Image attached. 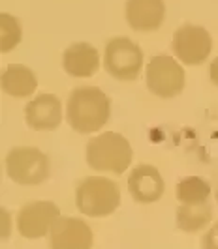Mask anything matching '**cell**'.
Here are the masks:
<instances>
[{"mask_svg":"<svg viewBox=\"0 0 218 249\" xmlns=\"http://www.w3.org/2000/svg\"><path fill=\"white\" fill-rule=\"evenodd\" d=\"M62 66L66 73L72 77H92L100 68V54L96 47H92L90 43H85V41L72 43L64 51Z\"/></svg>","mask_w":218,"mask_h":249,"instance_id":"4fadbf2b","label":"cell"},{"mask_svg":"<svg viewBox=\"0 0 218 249\" xmlns=\"http://www.w3.org/2000/svg\"><path fill=\"white\" fill-rule=\"evenodd\" d=\"M105 70L119 81H134L143 68V51L128 37H113L105 45Z\"/></svg>","mask_w":218,"mask_h":249,"instance_id":"8992f818","label":"cell"},{"mask_svg":"<svg viewBox=\"0 0 218 249\" xmlns=\"http://www.w3.org/2000/svg\"><path fill=\"white\" fill-rule=\"evenodd\" d=\"M209 77H211V81L218 87V56L211 62V68H209Z\"/></svg>","mask_w":218,"mask_h":249,"instance_id":"d6986e66","label":"cell"},{"mask_svg":"<svg viewBox=\"0 0 218 249\" xmlns=\"http://www.w3.org/2000/svg\"><path fill=\"white\" fill-rule=\"evenodd\" d=\"M6 173L19 186H38L49 178V158L34 146H15L6 156Z\"/></svg>","mask_w":218,"mask_h":249,"instance_id":"277c9868","label":"cell"},{"mask_svg":"<svg viewBox=\"0 0 218 249\" xmlns=\"http://www.w3.org/2000/svg\"><path fill=\"white\" fill-rule=\"evenodd\" d=\"M201 249H218V221L211 225V229L201 236Z\"/></svg>","mask_w":218,"mask_h":249,"instance_id":"ac0fdd59","label":"cell"},{"mask_svg":"<svg viewBox=\"0 0 218 249\" xmlns=\"http://www.w3.org/2000/svg\"><path fill=\"white\" fill-rule=\"evenodd\" d=\"M166 17L164 0H128L126 21L134 30L151 32L160 28Z\"/></svg>","mask_w":218,"mask_h":249,"instance_id":"7c38bea8","label":"cell"},{"mask_svg":"<svg viewBox=\"0 0 218 249\" xmlns=\"http://www.w3.org/2000/svg\"><path fill=\"white\" fill-rule=\"evenodd\" d=\"M19 41H21L19 21L12 15H8V13H2L0 15V51L10 53L19 45Z\"/></svg>","mask_w":218,"mask_h":249,"instance_id":"e0dca14e","label":"cell"},{"mask_svg":"<svg viewBox=\"0 0 218 249\" xmlns=\"http://www.w3.org/2000/svg\"><path fill=\"white\" fill-rule=\"evenodd\" d=\"M0 85L8 96L30 98L36 92L38 79L30 68H26L23 64H10L0 77Z\"/></svg>","mask_w":218,"mask_h":249,"instance_id":"5bb4252c","label":"cell"},{"mask_svg":"<svg viewBox=\"0 0 218 249\" xmlns=\"http://www.w3.org/2000/svg\"><path fill=\"white\" fill-rule=\"evenodd\" d=\"M213 219V204H180L175 212V223L182 232H199Z\"/></svg>","mask_w":218,"mask_h":249,"instance_id":"9a60e30c","label":"cell"},{"mask_svg":"<svg viewBox=\"0 0 218 249\" xmlns=\"http://www.w3.org/2000/svg\"><path fill=\"white\" fill-rule=\"evenodd\" d=\"M164 178L153 165H139L128 176L130 197L139 204H151L164 195Z\"/></svg>","mask_w":218,"mask_h":249,"instance_id":"8fae6325","label":"cell"},{"mask_svg":"<svg viewBox=\"0 0 218 249\" xmlns=\"http://www.w3.org/2000/svg\"><path fill=\"white\" fill-rule=\"evenodd\" d=\"M175 197L180 204H201L209 202L211 197V186L201 176H186L177 182L175 186Z\"/></svg>","mask_w":218,"mask_h":249,"instance_id":"2e32d148","label":"cell"},{"mask_svg":"<svg viewBox=\"0 0 218 249\" xmlns=\"http://www.w3.org/2000/svg\"><path fill=\"white\" fill-rule=\"evenodd\" d=\"M132 156L128 139L115 131H105L87 142V163L100 173L122 175L132 163Z\"/></svg>","mask_w":218,"mask_h":249,"instance_id":"7a4b0ae2","label":"cell"},{"mask_svg":"<svg viewBox=\"0 0 218 249\" xmlns=\"http://www.w3.org/2000/svg\"><path fill=\"white\" fill-rule=\"evenodd\" d=\"M25 120L38 131L57 129L62 122V103L55 94H40L26 103Z\"/></svg>","mask_w":218,"mask_h":249,"instance_id":"30bf717a","label":"cell"},{"mask_svg":"<svg viewBox=\"0 0 218 249\" xmlns=\"http://www.w3.org/2000/svg\"><path fill=\"white\" fill-rule=\"evenodd\" d=\"M111 101L107 94L96 87H79L70 92L66 118L77 133H94L107 124Z\"/></svg>","mask_w":218,"mask_h":249,"instance_id":"6da1fadb","label":"cell"},{"mask_svg":"<svg viewBox=\"0 0 218 249\" xmlns=\"http://www.w3.org/2000/svg\"><path fill=\"white\" fill-rule=\"evenodd\" d=\"M147 88L162 100H171L184 90V70L169 54H156L147 66Z\"/></svg>","mask_w":218,"mask_h":249,"instance_id":"5b68a950","label":"cell"},{"mask_svg":"<svg viewBox=\"0 0 218 249\" xmlns=\"http://www.w3.org/2000/svg\"><path fill=\"white\" fill-rule=\"evenodd\" d=\"M173 53L182 64L198 66L203 64L213 49V37L203 26L184 25L173 34Z\"/></svg>","mask_w":218,"mask_h":249,"instance_id":"ba28073f","label":"cell"},{"mask_svg":"<svg viewBox=\"0 0 218 249\" xmlns=\"http://www.w3.org/2000/svg\"><path fill=\"white\" fill-rule=\"evenodd\" d=\"M94 232L87 221L60 215L49 232V246L51 249H92Z\"/></svg>","mask_w":218,"mask_h":249,"instance_id":"9c48e42d","label":"cell"},{"mask_svg":"<svg viewBox=\"0 0 218 249\" xmlns=\"http://www.w3.org/2000/svg\"><path fill=\"white\" fill-rule=\"evenodd\" d=\"M60 217L59 206L51 200L26 202L17 213V231L26 240H38L51 232V227Z\"/></svg>","mask_w":218,"mask_h":249,"instance_id":"52a82bcc","label":"cell"},{"mask_svg":"<svg viewBox=\"0 0 218 249\" xmlns=\"http://www.w3.org/2000/svg\"><path fill=\"white\" fill-rule=\"evenodd\" d=\"M77 210L89 217L111 215L120 206V189L105 176H89L76 189Z\"/></svg>","mask_w":218,"mask_h":249,"instance_id":"3957f363","label":"cell"}]
</instances>
